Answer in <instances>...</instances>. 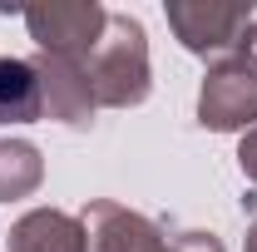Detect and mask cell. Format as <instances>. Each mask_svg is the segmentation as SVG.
Returning <instances> with one entry per match:
<instances>
[{
	"label": "cell",
	"instance_id": "cell-1",
	"mask_svg": "<svg viewBox=\"0 0 257 252\" xmlns=\"http://www.w3.org/2000/svg\"><path fill=\"white\" fill-rule=\"evenodd\" d=\"M94 104L104 109H134L149 99V40L144 25L134 15H109L104 40L94 45V55L84 60Z\"/></svg>",
	"mask_w": 257,
	"mask_h": 252
},
{
	"label": "cell",
	"instance_id": "cell-2",
	"mask_svg": "<svg viewBox=\"0 0 257 252\" xmlns=\"http://www.w3.org/2000/svg\"><path fill=\"white\" fill-rule=\"evenodd\" d=\"M25 25H30L40 55H60V60L84 64L94 55V45L104 40L109 10L99 0H45V5L25 10Z\"/></svg>",
	"mask_w": 257,
	"mask_h": 252
},
{
	"label": "cell",
	"instance_id": "cell-3",
	"mask_svg": "<svg viewBox=\"0 0 257 252\" xmlns=\"http://www.w3.org/2000/svg\"><path fill=\"white\" fill-rule=\"evenodd\" d=\"M173 35L183 40V50L193 55H213L227 60L242 50V35L252 25V0L247 5H218V0H168L163 5Z\"/></svg>",
	"mask_w": 257,
	"mask_h": 252
},
{
	"label": "cell",
	"instance_id": "cell-4",
	"mask_svg": "<svg viewBox=\"0 0 257 252\" xmlns=\"http://www.w3.org/2000/svg\"><path fill=\"white\" fill-rule=\"evenodd\" d=\"M198 124L203 129H257V64L237 50L227 60H213L203 94H198Z\"/></svg>",
	"mask_w": 257,
	"mask_h": 252
},
{
	"label": "cell",
	"instance_id": "cell-5",
	"mask_svg": "<svg viewBox=\"0 0 257 252\" xmlns=\"http://www.w3.org/2000/svg\"><path fill=\"white\" fill-rule=\"evenodd\" d=\"M35 64V74H40V94H45V114L50 119H60L69 129H89L94 124V89H89V74H84V64L74 60H60V55H40Z\"/></svg>",
	"mask_w": 257,
	"mask_h": 252
},
{
	"label": "cell",
	"instance_id": "cell-6",
	"mask_svg": "<svg viewBox=\"0 0 257 252\" xmlns=\"http://www.w3.org/2000/svg\"><path fill=\"white\" fill-rule=\"evenodd\" d=\"M10 252H89L84 222L60 213V208H35L10 227Z\"/></svg>",
	"mask_w": 257,
	"mask_h": 252
},
{
	"label": "cell",
	"instance_id": "cell-7",
	"mask_svg": "<svg viewBox=\"0 0 257 252\" xmlns=\"http://www.w3.org/2000/svg\"><path fill=\"white\" fill-rule=\"evenodd\" d=\"M45 114L40 74L30 60H0V124H35Z\"/></svg>",
	"mask_w": 257,
	"mask_h": 252
},
{
	"label": "cell",
	"instance_id": "cell-8",
	"mask_svg": "<svg viewBox=\"0 0 257 252\" xmlns=\"http://www.w3.org/2000/svg\"><path fill=\"white\" fill-rule=\"evenodd\" d=\"M45 183V158L25 139H0V203L30 198Z\"/></svg>",
	"mask_w": 257,
	"mask_h": 252
},
{
	"label": "cell",
	"instance_id": "cell-9",
	"mask_svg": "<svg viewBox=\"0 0 257 252\" xmlns=\"http://www.w3.org/2000/svg\"><path fill=\"white\" fill-rule=\"evenodd\" d=\"M168 247H173V252H223L213 232H178V237H173Z\"/></svg>",
	"mask_w": 257,
	"mask_h": 252
},
{
	"label": "cell",
	"instance_id": "cell-10",
	"mask_svg": "<svg viewBox=\"0 0 257 252\" xmlns=\"http://www.w3.org/2000/svg\"><path fill=\"white\" fill-rule=\"evenodd\" d=\"M237 163H242V173L257 183V129L242 134V144H237Z\"/></svg>",
	"mask_w": 257,
	"mask_h": 252
},
{
	"label": "cell",
	"instance_id": "cell-11",
	"mask_svg": "<svg viewBox=\"0 0 257 252\" xmlns=\"http://www.w3.org/2000/svg\"><path fill=\"white\" fill-rule=\"evenodd\" d=\"M242 55H247V60L257 64V20L247 25V35H242Z\"/></svg>",
	"mask_w": 257,
	"mask_h": 252
},
{
	"label": "cell",
	"instance_id": "cell-12",
	"mask_svg": "<svg viewBox=\"0 0 257 252\" xmlns=\"http://www.w3.org/2000/svg\"><path fill=\"white\" fill-rule=\"evenodd\" d=\"M247 252H257V222L247 227Z\"/></svg>",
	"mask_w": 257,
	"mask_h": 252
}]
</instances>
